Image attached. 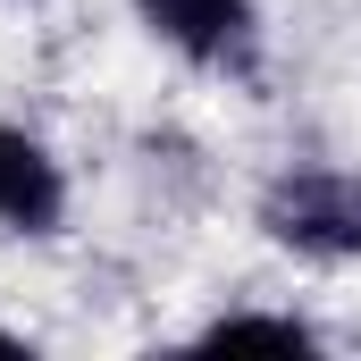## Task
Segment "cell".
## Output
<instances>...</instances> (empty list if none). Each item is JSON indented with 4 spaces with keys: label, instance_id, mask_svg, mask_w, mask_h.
<instances>
[{
    "label": "cell",
    "instance_id": "cell-1",
    "mask_svg": "<svg viewBox=\"0 0 361 361\" xmlns=\"http://www.w3.org/2000/svg\"><path fill=\"white\" fill-rule=\"evenodd\" d=\"M252 227L311 269H353L361 261V169H328V160L277 169L252 193Z\"/></svg>",
    "mask_w": 361,
    "mask_h": 361
},
{
    "label": "cell",
    "instance_id": "cell-2",
    "mask_svg": "<svg viewBox=\"0 0 361 361\" xmlns=\"http://www.w3.org/2000/svg\"><path fill=\"white\" fill-rule=\"evenodd\" d=\"M135 25L177 51L202 76H252L261 68V0H126Z\"/></svg>",
    "mask_w": 361,
    "mask_h": 361
},
{
    "label": "cell",
    "instance_id": "cell-3",
    "mask_svg": "<svg viewBox=\"0 0 361 361\" xmlns=\"http://www.w3.org/2000/svg\"><path fill=\"white\" fill-rule=\"evenodd\" d=\"M68 160L34 135V126H17V118H0V235H17V244H51L59 227H68Z\"/></svg>",
    "mask_w": 361,
    "mask_h": 361
},
{
    "label": "cell",
    "instance_id": "cell-4",
    "mask_svg": "<svg viewBox=\"0 0 361 361\" xmlns=\"http://www.w3.org/2000/svg\"><path fill=\"white\" fill-rule=\"evenodd\" d=\"M193 345L210 353H235V345H261V353H319V328L302 311H219L193 328Z\"/></svg>",
    "mask_w": 361,
    "mask_h": 361
},
{
    "label": "cell",
    "instance_id": "cell-5",
    "mask_svg": "<svg viewBox=\"0 0 361 361\" xmlns=\"http://www.w3.org/2000/svg\"><path fill=\"white\" fill-rule=\"evenodd\" d=\"M0 353H25V328H8V319H0Z\"/></svg>",
    "mask_w": 361,
    "mask_h": 361
}]
</instances>
